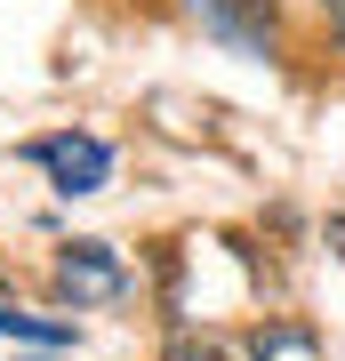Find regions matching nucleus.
<instances>
[{"mask_svg": "<svg viewBox=\"0 0 345 361\" xmlns=\"http://www.w3.org/2000/svg\"><path fill=\"white\" fill-rule=\"evenodd\" d=\"M32 161L56 177V193H64V201H73V193H97V185L113 177V153H104V137H73V129H64V137H40V145H32Z\"/></svg>", "mask_w": 345, "mask_h": 361, "instance_id": "f257e3e1", "label": "nucleus"}, {"mask_svg": "<svg viewBox=\"0 0 345 361\" xmlns=\"http://www.w3.org/2000/svg\"><path fill=\"white\" fill-rule=\"evenodd\" d=\"M329 25H337V40H345V0H329Z\"/></svg>", "mask_w": 345, "mask_h": 361, "instance_id": "423d86ee", "label": "nucleus"}, {"mask_svg": "<svg viewBox=\"0 0 345 361\" xmlns=\"http://www.w3.org/2000/svg\"><path fill=\"white\" fill-rule=\"evenodd\" d=\"M201 16V32H217L241 56H273V0H185Z\"/></svg>", "mask_w": 345, "mask_h": 361, "instance_id": "f03ea898", "label": "nucleus"}, {"mask_svg": "<svg viewBox=\"0 0 345 361\" xmlns=\"http://www.w3.org/2000/svg\"><path fill=\"white\" fill-rule=\"evenodd\" d=\"M241 361H321V353H313L305 329H273V337H257V345H241Z\"/></svg>", "mask_w": 345, "mask_h": 361, "instance_id": "39448f33", "label": "nucleus"}, {"mask_svg": "<svg viewBox=\"0 0 345 361\" xmlns=\"http://www.w3.org/2000/svg\"><path fill=\"white\" fill-rule=\"evenodd\" d=\"M329 241H337V257H345V217H337V225H329Z\"/></svg>", "mask_w": 345, "mask_h": 361, "instance_id": "0eeeda50", "label": "nucleus"}, {"mask_svg": "<svg viewBox=\"0 0 345 361\" xmlns=\"http://www.w3.org/2000/svg\"><path fill=\"white\" fill-rule=\"evenodd\" d=\"M0 337H25V345H73V322H49V313L0 305Z\"/></svg>", "mask_w": 345, "mask_h": 361, "instance_id": "20e7f679", "label": "nucleus"}, {"mask_svg": "<svg viewBox=\"0 0 345 361\" xmlns=\"http://www.w3.org/2000/svg\"><path fill=\"white\" fill-rule=\"evenodd\" d=\"M56 281H64L73 305H97V297H121V289H128V273L113 265V249H104V241H73V249L56 257Z\"/></svg>", "mask_w": 345, "mask_h": 361, "instance_id": "7ed1b4c3", "label": "nucleus"}]
</instances>
